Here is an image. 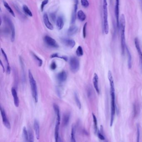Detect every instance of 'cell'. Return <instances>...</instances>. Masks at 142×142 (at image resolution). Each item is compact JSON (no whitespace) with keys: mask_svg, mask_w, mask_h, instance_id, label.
I'll return each mask as SVG.
<instances>
[{"mask_svg":"<svg viewBox=\"0 0 142 142\" xmlns=\"http://www.w3.org/2000/svg\"><path fill=\"white\" fill-rule=\"evenodd\" d=\"M28 78H29L30 86L31 87L32 96L35 102L37 103L38 102V93L36 83L35 80L34 78H33V76L32 75L30 70H29L28 71Z\"/></svg>","mask_w":142,"mask_h":142,"instance_id":"cell-3","label":"cell"},{"mask_svg":"<svg viewBox=\"0 0 142 142\" xmlns=\"http://www.w3.org/2000/svg\"><path fill=\"white\" fill-rule=\"evenodd\" d=\"M48 1L49 0H44L42 2L41 5V10L42 11H43V9H44V7H45V5H47L48 3Z\"/></svg>","mask_w":142,"mask_h":142,"instance_id":"cell-40","label":"cell"},{"mask_svg":"<svg viewBox=\"0 0 142 142\" xmlns=\"http://www.w3.org/2000/svg\"><path fill=\"white\" fill-rule=\"evenodd\" d=\"M23 136H24L25 141L26 142H28V131L25 127H24L23 128Z\"/></svg>","mask_w":142,"mask_h":142,"instance_id":"cell-31","label":"cell"},{"mask_svg":"<svg viewBox=\"0 0 142 142\" xmlns=\"http://www.w3.org/2000/svg\"><path fill=\"white\" fill-rule=\"evenodd\" d=\"M93 118V123H94V130L95 133L97 132L98 131V122L97 118L95 115L94 114V113H92Z\"/></svg>","mask_w":142,"mask_h":142,"instance_id":"cell-33","label":"cell"},{"mask_svg":"<svg viewBox=\"0 0 142 142\" xmlns=\"http://www.w3.org/2000/svg\"><path fill=\"white\" fill-rule=\"evenodd\" d=\"M50 58H61V59H63L65 60V61H68V58L65 56H60L58 55V54H53L52 55L50 56Z\"/></svg>","mask_w":142,"mask_h":142,"instance_id":"cell-35","label":"cell"},{"mask_svg":"<svg viewBox=\"0 0 142 142\" xmlns=\"http://www.w3.org/2000/svg\"><path fill=\"white\" fill-rule=\"evenodd\" d=\"M87 26V23H86L83 27V37L84 38H86V28Z\"/></svg>","mask_w":142,"mask_h":142,"instance_id":"cell-38","label":"cell"},{"mask_svg":"<svg viewBox=\"0 0 142 142\" xmlns=\"http://www.w3.org/2000/svg\"><path fill=\"white\" fill-rule=\"evenodd\" d=\"M23 10L26 15H28V16H30V17L33 16V14H32V12H31V11H30V9H29V8L27 6V5H23Z\"/></svg>","mask_w":142,"mask_h":142,"instance_id":"cell-28","label":"cell"},{"mask_svg":"<svg viewBox=\"0 0 142 142\" xmlns=\"http://www.w3.org/2000/svg\"><path fill=\"white\" fill-rule=\"evenodd\" d=\"M67 78V75L65 71H62L57 76V79L60 83H63L66 81Z\"/></svg>","mask_w":142,"mask_h":142,"instance_id":"cell-12","label":"cell"},{"mask_svg":"<svg viewBox=\"0 0 142 142\" xmlns=\"http://www.w3.org/2000/svg\"><path fill=\"white\" fill-rule=\"evenodd\" d=\"M93 81V86L95 91L98 94H99L100 89L98 86V77L97 74H94Z\"/></svg>","mask_w":142,"mask_h":142,"instance_id":"cell-16","label":"cell"},{"mask_svg":"<svg viewBox=\"0 0 142 142\" xmlns=\"http://www.w3.org/2000/svg\"><path fill=\"white\" fill-rule=\"evenodd\" d=\"M3 4H4V5L5 9H6L7 11L9 12V13H10V14L12 15V16H13L14 17H15V13H14V11H13L12 9L11 8V7L9 5V4H8L6 2L4 1H3Z\"/></svg>","mask_w":142,"mask_h":142,"instance_id":"cell-26","label":"cell"},{"mask_svg":"<svg viewBox=\"0 0 142 142\" xmlns=\"http://www.w3.org/2000/svg\"><path fill=\"white\" fill-rule=\"evenodd\" d=\"M74 98H75V101L76 103V105L78 107L79 109L81 108V104L80 103V101L79 100V97H78V95L76 93H74Z\"/></svg>","mask_w":142,"mask_h":142,"instance_id":"cell-29","label":"cell"},{"mask_svg":"<svg viewBox=\"0 0 142 142\" xmlns=\"http://www.w3.org/2000/svg\"><path fill=\"white\" fill-rule=\"evenodd\" d=\"M61 40L63 43L65 45V46L69 47L70 48H73L76 45V42L73 40L71 39H63Z\"/></svg>","mask_w":142,"mask_h":142,"instance_id":"cell-11","label":"cell"},{"mask_svg":"<svg viewBox=\"0 0 142 142\" xmlns=\"http://www.w3.org/2000/svg\"><path fill=\"white\" fill-rule=\"evenodd\" d=\"M1 53L3 55V57H4L5 59V61L7 63V66H10V65H9V60H8V58L7 56V55L5 54V52L3 50V48H1Z\"/></svg>","mask_w":142,"mask_h":142,"instance_id":"cell-36","label":"cell"},{"mask_svg":"<svg viewBox=\"0 0 142 142\" xmlns=\"http://www.w3.org/2000/svg\"><path fill=\"white\" fill-rule=\"evenodd\" d=\"M4 20L5 23L9 25V27H10V29H11V41L13 42L14 41L15 39V29L14 25L10 18L7 17L6 16L5 17Z\"/></svg>","mask_w":142,"mask_h":142,"instance_id":"cell-7","label":"cell"},{"mask_svg":"<svg viewBox=\"0 0 142 142\" xmlns=\"http://www.w3.org/2000/svg\"><path fill=\"white\" fill-rule=\"evenodd\" d=\"M126 51L127 54L128 56V68L129 69H131L132 67V56L130 54L129 49L127 47H126Z\"/></svg>","mask_w":142,"mask_h":142,"instance_id":"cell-23","label":"cell"},{"mask_svg":"<svg viewBox=\"0 0 142 142\" xmlns=\"http://www.w3.org/2000/svg\"><path fill=\"white\" fill-rule=\"evenodd\" d=\"M44 41L48 46L53 48H58V45L56 40L48 35H46L44 38Z\"/></svg>","mask_w":142,"mask_h":142,"instance_id":"cell-6","label":"cell"},{"mask_svg":"<svg viewBox=\"0 0 142 142\" xmlns=\"http://www.w3.org/2000/svg\"><path fill=\"white\" fill-rule=\"evenodd\" d=\"M54 110L57 116V121H61V115H60V109L59 107L57 104L54 103L53 105Z\"/></svg>","mask_w":142,"mask_h":142,"instance_id":"cell-21","label":"cell"},{"mask_svg":"<svg viewBox=\"0 0 142 142\" xmlns=\"http://www.w3.org/2000/svg\"><path fill=\"white\" fill-rule=\"evenodd\" d=\"M56 26L58 29L59 30H61L63 28L64 26V21L63 18L62 16H59L57 18Z\"/></svg>","mask_w":142,"mask_h":142,"instance_id":"cell-18","label":"cell"},{"mask_svg":"<svg viewBox=\"0 0 142 142\" xmlns=\"http://www.w3.org/2000/svg\"><path fill=\"white\" fill-rule=\"evenodd\" d=\"M76 131V128L75 125H73L72 127L71 132V142H76V138H75V134Z\"/></svg>","mask_w":142,"mask_h":142,"instance_id":"cell-27","label":"cell"},{"mask_svg":"<svg viewBox=\"0 0 142 142\" xmlns=\"http://www.w3.org/2000/svg\"><path fill=\"white\" fill-rule=\"evenodd\" d=\"M70 65L71 71L73 73H77L80 68L79 60L75 57H72L70 61Z\"/></svg>","mask_w":142,"mask_h":142,"instance_id":"cell-5","label":"cell"},{"mask_svg":"<svg viewBox=\"0 0 142 142\" xmlns=\"http://www.w3.org/2000/svg\"><path fill=\"white\" fill-rule=\"evenodd\" d=\"M70 114L69 113H65L63 115V124L64 126H67L69 122Z\"/></svg>","mask_w":142,"mask_h":142,"instance_id":"cell-20","label":"cell"},{"mask_svg":"<svg viewBox=\"0 0 142 142\" xmlns=\"http://www.w3.org/2000/svg\"><path fill=\"white\" fill-rule=\"evenodd\" d=\"M1 66L2 67L3 73H4V72H5V70L4 67L3 66V65L2 62V61H1Z\"/></svg>","mask_w":142,"mask_h":142,"instance_id":"cell-43","label":"cell"},{"mask_svg":"<svg viewBox=\"0 0 142 142\" xmlns=\"http://www.w3.org/2000/svg\"><path fill=\"white\" fill-rule=\"evenodd\" d=\"M34 128L35 132V136L37 139L39 140L40 138V126L39 123L37 120H35L34 122Z\"/></svg>","mask_w":142,"mask_h":142,"instance_id":"cell-17","label":"cell"},{"mask_svg":"<svg viewBox=\"0 0 142 142\" xmlns=\"http://www.w3.org/2000/svg\"><path fill=\"white\" fill-rule=\"evenodd\" d=\"M119 0H116L115 6V14L116 19L117 26L120 28V19H119Z\"/></svg>","mask_w":142,"mask_h":142,"instance_id":"cell-10","label":"cell"},{"mask_svg":"<svg viewBox=\"0 0 142 142\" xmlns=\"http://www.w3.org/2000/svg\"><path fill=\"white\" fill-rule=\"evenodd\" d=\"M60 121L56 120L55 130V138L56 142H58L59 138V125H60Z\"/></svg>","mask_w":142,"mask_h":142,"instance_id":"cell-19","label":"cell"},{"mask_svg":"<svg viewBox=\"0 0 142 142\" xmlns=\"http://www.w3.org/2000/svg\"><path fill=\"white\" fill-rule=\"evenodd\" d=\"M43 20L45 25L47 27V28L50 30H53L54 29V26L51 24V23L50 22L47 13H44L43 16Z\"/></svg>","mask_w":142,"mask_h":142,"instance_id":"cell-13","label":"cell"},{"mask_svg":"<svg viewBox=\"0 0 142 142\" xmlns=\"http://www.w3.org/2000/svg\"><path fill=\"white\" fill-rule=\"evenodd\" d=\"M75 4L74 5L71 20V23L72 24H74L76 22V14H77V11L78 9V0H75Z\"/></svg>","mask_w":142,"mask_h":142,"instance_id":"cell-15","label":"cell"},{"mask_svg":"<svg viewBox=\"0 0 142 142\" xmlns=\"http://www.w3.org/2000/svg\"><path fill=\"white\" fill-rule=\"evenodd\" d=\"M103 28L104 33L106 35L109 33V26L108 21V9L107 0H103Z\"/></svg>","mask_w":142,"mask_h":142,"instance_id":"cell-4","label":"cell"},{"mask_svg":"<svg viewBox=\"0 0 142 142\" xmlns=\"http://www.w3.org/2000/svg\"><path fill=\"white\" fill-rule=\"evenodd\" d=\"M81 4L83 6L87 8L89 5V3L88 0H81Z\"/></svg>","mask_w":142,"mask_h":142,"instance_id":"cell-37","label":"cell"},{"mask_svg":"<svg viewBox=\"0 0 142 142\" xmlns=\"http://www.w3.org/2000/svg\"><path fill=\"white\" fill-rule=\"evenodd\" d=\"M51 17L53 18V20H54L56 18V16H55L54 14H52L51 15Z\"/></svg>","mask_w":142,"mask_h":142,"instance_id":"cell-44","label":"cell"},{"mask_svg":"<svg viewBox=\"0 0 142 142\" xmlns=\"http://www.w3.org/2000/svg\"><path fill=\"white\" fill-rule=\"evenodd\" d=\"M77 16L79 20L81 21H84L86 19V15L82 10H80L77 13Z\"/></svg>","mask_w":142,"mask_h":142,"instance_id":"cell-24","label":"cell"},{"mask_svg":"<svg viewBox=\"0 0 142 142\" xmlns=\"http://www.w3.org/2000/svg\"><path fill=\"white\" fill-rule=\"evenodd\" d=\"M28 142H33L34 141V136L33 132L31 128H29L28 131Z\"/></svg>","mask_w":142,"mask_h":142,"instance_id":"cell-32","label":"cell"},{"mask_svg":"<svg viewBox=\"0 0 142 142\" xmlns=\"http://www.w3.org/2000/svg\"><path fill=\"white\" fill-rule=\"evenodd\" d=\"M135 45L138 54L139 55L140 68L141 69V71L142 72V52L141 51L140 47L139 41L137 38L135 39Z\"/></svg>","mask_w":142,"mask_h":142,"instance_id":"cell-9","label":"cell"},{"mask_svg":"<svg viewBox=\"0 0 142 142\" xmlns=\"http://www.w3.org/2000/svg\"><path fill=\"white\" fill-rule=\"evenodd\" d=\"M20 65L21 67L22 70L23 77V79L24 80V81L26 80V78H25L26 76H25V66L24 62H23V61L21 57H20Z\"/></svg>","mask_w":142,"mask_h":142,"instance_id":"cell-30","label":"cell"},{"mask_svg":"<svg viewBox=\"0 0 142 142\" xmlns=\"http://www.w3.org/2000/svg\"><path fill=\"white\" fill-rule=\"evenodd\" d=\"M137 142H139V141H140V126H139V125H137Z\"/></svg>","mask_w":142,"mask_h":142,"instance_id":"cell-39","label":"cell"},{"mask_svg":"<svg viewBox=\"0 0 142 142\" xmlns=\"http://www.w3.org/2000/svg\"><path fill=\"white\" fill-rule=\"evenodd\" d=\"M1 117L2 118L3 123V124L4 125L5 127L7 128L8 129H10L11 128V124L9 121V119L7 117L6 114L5 113L4 109L1 106Z\"/></svg>","mask_w":142,"mask_h":142,"instance_id":"cell-8","label":"cell"},{"mask_svg":"<svg viewBox=\"0 0 142 142\" xmlns=\"http://www.w3.org/2000/svg\"><path fill=\"white\" fill-rule=\"evenodd\" d=\"M76 54L77 56L78 57H81L83 56V50L81 46H79L78 47L76 50Z\"/></svg>","mask_w":142,"mask_h":142,"instance_id":"cell-34","label":"cell"},{"mask_svg":"<svg viewBox=\"0 0 142 142\" xmlns=\"http://www.w3.org/2000/svg\"><path fill=\"white\" fill-rule=\"evenodd\" d=\"M108 79L110 82V93L111 96V108H110V126L112 127L114 120L116 105H115V88L113 77L112 74H109L108 76Z\"/></svg>","mask_w":142,"mask_h":142,"instance_id":"cell-1","label":"cell"},{"mask_svg":"<svg viewBox=\"0 0 142 142\" xmlns=\"http://www.w3.org/2000/svg\"><path fill=\"white\" fill-rule=\"evenodd\" d=\"M31 54H32V56L33 57V58H34L35 60V61L37 63L39 67H41L42 65L43 64V61L39 58V57L37 56L36 55H35L34 53H31Z\"/></svg>","mask_w":142,"mask_h":142,"instance_id":"cell-25","label":"cell"},{"mask_svg":"<svg viewBox=\"0 0 142 142\" xmlns=\"http://www.w3.org/2000/svg\"><path fill=\"white\" fill-rule=\"evenodd\" d=\"M11 93L14 99V103L15 106L16 107H18L19 106V99L18 96L17 92L15 88H11Z\"/></svg>","mask_w":142,"mask_h":142,"instance_id":"cell-14","label":"cell"},{"mask_svg":"<svg viewBox=\"0 0 142 142\" xmlns=\"http://www.w3.org/2000/svg\"><path fill=\"white\" fill-rule=\"evenodd\" d=\"M78 30V28L76 26H71L69 28V30L68 31V34L69 35H74L77 33Z\"/></svg>","mask_w":142,"mask_h":142,"instance_id":"cell-22","label":"cell"},{"mask_svg":"<svg viewBox=\"0 0 142 142\" xmlns=\"http://www.w3.org/2000/svg\"><path fill=\"white\" fill-rule=\"evenodd\" d=\"M57 65L55 62H53L50 64V68L52 70H55L56 69Z\"/></svg>","mask_w":142,"mask_h":142,"instance_id":"cell-41","label":"cell"},{"mask_svg":"<svg viewBox=\"0 0 142 142\" xmlns=\"http://www.w3.org/2000/svg\"><path fill=\"white\" fill-rule=\"evenodd\" d=\"M97 133L98 138H99L100 140H105V138L104 137V136L103 135V134L101 132H97Z\"/></svg>","mask_w":142,"mask_h":142,"instance_id":"cell-42","label":"cell"},{"mask_svg":"<svg viewBox=\"0 0 142 142\" xmlns=\"http://www.w3.org/2000/svg\"><path fill=\"white\" fill-rule=\"evenodd\" d=\"M120 28L121 29V47L122 53L123 55L125 53L126 48L125 38V20L124 14H122L120 18Z\"/></svg>","mask_w":142,"mask_h":142,"instance_id":"cell-2","label":"cell"}]
</instances>
